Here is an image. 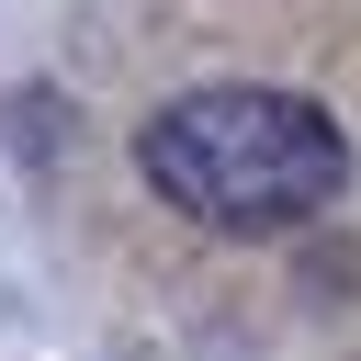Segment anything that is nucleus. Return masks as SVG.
<instances>
[{
  "mask_svg": "<svg viewBox=\"0 0 361 361\" xmlns=\"http://www.w3.org/2000/svg\"><path fill=\"white\" fill-rule=\"evenodd\" d=\"M23 147L135 350L361 361V0H79Z\"/></svg>",
  "mask_w": 361,
  "mask_h": 361,
  "instance_id": "obj_1",
  "label": "nucleus"
}]
</instances>
